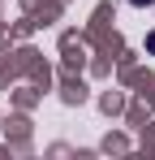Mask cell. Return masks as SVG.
<instances>
[{
    "label": "cell",
    "instance_id": "cell-1",
    "mask_svg": "<svg viewBox=\"0 0 155 160\" xmlns=\"http://www.w3.org/2000/svg\"><path fill=\"white\" fill-rule=\"evenodd\" d=\"M134 4H147V0H134Z\"/></svg>",
    "mask_w": 155,
    "mask_h": 160
}]
</instances>
